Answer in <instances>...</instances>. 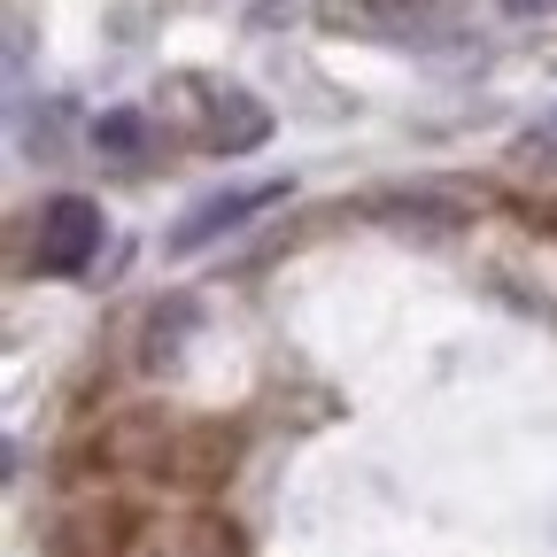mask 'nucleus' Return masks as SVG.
<instances>
[{"instance_id": "nucleus-1", "label": "nucleus", "mask_w": 557, "mask_h": 557, "mask_svg": "<svg viewBox=\"0 0 557 557\" xmlns=\"http://www.w3.org/2000/svg\"><path fill=\"white\" fill-rule=\"evenodd\" d=\"M101 201H86V194H54L47 209H39V240H32V263L47 271V278H78L94 256H101Z\"/></svg>"}, {"instance_id": "nucleus-4", "label": "nucleus", "mask_w": 557, "mask_h": 557, "mask_svg": "<svg viewBox=\"0 0 557 557\" xmlns=\"http://www.w3.org/2000/svg\"><path fill=\"white\" fill-rule=\"evenodd\" d=\"M442 0H318V16L333 32H364V39H410L418 24H434Z\"/></svg>"}, {"instance_id": "nucleus-5", "label": "nucleus", "mask_w": 557, "mask_h": 557, "mask_svg": "<svg viewBox=\"0 0 557 557\" xmlns=\"http://www.w3.org/2000/svg\"><path fill=\"white\" fill-rule=\"evenodd\" d=\"M94 148L101 156H148V116H139V109H109L94 124Z\"/></svg>"}, {"instance_id": "nucleus-6", "label": "nucleus", "mask_w": 557, "mask_h": 557, "mask_svg": "<svg viewBox=\"0 0 557 557\" xmlns=\"http://www.w3.org/2000/svg\"><path fill=\"white\" fill-rule=\"evenodd\" d=\"M372 209H380V218H410V225H457L465 218L457 201H372Z\"/></svg>"}, {"instance_id": "nucleus-7", "label": "nucleus", "mask_w": 557, "mask_h": 557, "mask_svg": "<svg viewBox=\"0 0 557 557\" xmlns=\"http://www.w3.org/2000/svg\"><path fill=\"white\" fill-rule=\"evenodd\" d=\"M511 16H542V9H557V0H504Z\"/></svg>"}, {"instance_id": "nucleus-3", "label": "nucleus", "mask_w": 557, "mask_h": 557, "mask_svg": "<svg viewBox=\"0 0 557 557\" xmlns=\"http://www.w3.org/2000/svg\"><path fill=\"white\" fill-rule=\"evenodd\" d=\"M271 201H287V178H271V186H240V194H209L201 209H186V218H178V233H171V256H194V248H209L218 233H233L240 218H256V209H271Z\"/></svg>"}, {"instance_id": "nucleus-2", "label": "nucleus", "mask_w": 557, "mask_h": 557, "mask_svg": "<svg viewBox=\"0 0 557 557\" xmlns=\"http://www.w3.org/2000/svg\"><path fill=\"white\" fill-rule=\"evenodd\" d=\"M201 101H209V116H201V148H209V156H248V148H263V139H271V109H263L256 94H240V86H201Z\"/></svg>"}]
</instances>
